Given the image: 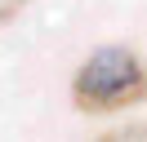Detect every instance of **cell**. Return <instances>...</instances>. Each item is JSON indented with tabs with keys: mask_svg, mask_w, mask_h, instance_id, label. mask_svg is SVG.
I'll return each instance as SVG.
<instances>
[{
	"mask_svg": "<svg viewBox=\"0 0 147 142\" xmlns=\"http://www.w3.org/2000/svg\"><path fill=\"white\" fill-rule=\"evenodd\" d=\"M143 98H147V67L125 44L94 49L71 80V102L89 115L125 111V107H138Z\"/></svg>",
	"mask_w": 147,
	"mask_h": 142,
	"instance_id": "6da1fadb",
	"label": "cell"
},
{
	"mask_svg": "<svg viewBox=\"0 0 147 142\" xmlns=\"http://www.w3.org/2000/svg\"><path fill=\"white\" fill-rule=\"evenodd\" d=\"M22 5H27V0H0V27L9 22V18H13V13H18V9H22Z\"/></svg>",
	"mask_w": 147,
	"mask_h": 142,
	"instance_id": "7a4b0ae2",
	"label": "cell"
}]
</instances>
